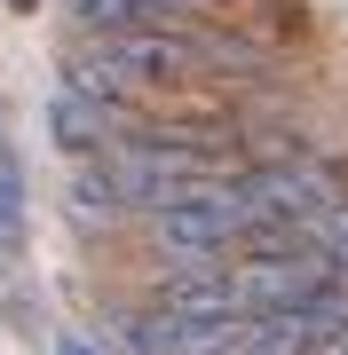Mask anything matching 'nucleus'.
Segmentation results:
<instances>
[{"label": "nucleus", "mask_w": 348, "mask_h": 355, "mask_svg": "<svg viewBox=\"0 0 348 355\" xmlns=\"http://www.w3.org/2000/svg\"><path fill=\"white\" fill-rule=\"evenodd\" d=\"M238 174H245V166H238ZM238 174H222V182H206L198 198H182V205H167V214L135 221V237H142V277L222 268L245 237H254V198H245Z\"/></svg>", "instance_id": "1"}, {"label": "nucleus", "mask_w": 348, "mask_h": 355, "mask_svg": "<svg viewBox=\"0 0 348 355\" xmlns=\"http://www.w3.org/2000/svg\"><path fill=\"white\" fill-rule=\"evenodd\" d=\"M324 284H333V268H324L317 245H301V253H230V292H238L245 324L254 316H293Z\"/></svg>", "instance_id": "2"}, {"label": "nucleus", "mask_w": 348, "mask_h": 355, "mask_svg": "<svg viewBox=\"0 0 348 355\" xmlns=\"http://www.w3.org/2000/svg\"><path fill=\"white\" fill-rule=\"evenodd\" d=\"M151 316H182V324H245L238 292H230V261L222 268H190V277H151L142 284Z\"/></svg>", "instance_id": "3"}, {"label": "nucleus", "mask_w": 348, "mask_h": 355, "mask_svg": "<svg viewBox=\"0 0 348 355\" xmlns=\"http://www.w3.org/2000/svg\"><path fill=\"white\" fill-rule=\"evenodd\" d=\"M127 127H135V111H111V103L64 95V87L48 95V142H56V150H64L72 166H79V158H95V150H111V142L127 135Z\"/></svg>", "instance_id": "4"}, {"label": "nucleus", "mask_w": 348, "mask_h": 355, "mask_svg": "<svg viewBox=\"0 0 348 355\" xmlns=\"http://www.w3.org/2000/svg\"><path fill=\"white\" fill-rule=\"evenodd\" d=\"M309 237H317V253H324V268H333V277L348 284V198H340L333 214H324V221L309 229Z\"/></svg>", "instance_id": "5"}, {"label": "nucleus", "mask_w": 348, "mask_h": 355, "mask_svg": "<svg viewBox=\"0 0 348 355\" xmlns=\"http://www.w3.org/2000/svg\"><path fill=\"white\" fill-rule=\"evenodd\" d=\"M56 355H95V347H88V340H64V347H56Z\"/></svg>", "instance_id": "6"}, {"label": "nucleus", "mask_w": 348, "mask_h": 355, "mask_svg": "<svg viewBox=\"0 0 348 355\" xmlns=\"http://www.w3.org/2000/svg\"><path fill=\"white\" fill-rule=\"evenodd\" d=\"M8 8H16V16H40V0H8Z\"/></svg>", "instance_id": "7"}, {"label": "nucleus", "mask_w": 348, "mask_h": 355, "mask_svg": "<svg viewBox=\"0 0 348 355\" xmlns=\"http://www.w3.org/2000/svg\"><path fill=\"white\" fill-rule=\"evenodd\" d=\"M317 355H348V331H340V340H333V347H317Z\"/></svg>", "instance_id": "8"}, {"label": "nucleus", "mask_w": 348, "mask_h": 355, "mask_svg": "<svg viewBox=\"0 0 348 355\" xmlns=\"http://www.w3.org/2000/svg\"><path fill=\"white\" fill-rule=\"evenodd\" d=\"M230 8H238V0H230Z\"/></svg>", "instance_id": "9"}]
</instances>
